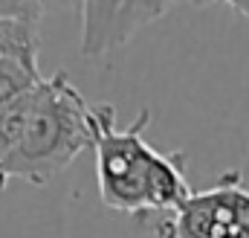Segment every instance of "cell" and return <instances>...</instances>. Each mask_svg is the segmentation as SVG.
<instances>
[{"label":"cell","mask_w":249,"mask_h":238,"mask_svg":"<svg viewBox=\"0 0 249 238\" xmlns=\"http://www.w3.org/2000/svg\"><path fill=\"white\" fill-rule=\"evenodd\" d=\"M157 238H249V189L238 169L151 224Z\"/></svg>","instance_id":"3"},{"label":"cell","mask_w":249,"mask_h":238,"mask_svg":"<svg viewBox=\"0 0 249 238\" xmlns=\"http://www.w3.org/2000/svg\"><path fill=\"white\" fill-rule=\"evenodd\" d=\"M41 67L38 64H26L18 59H0V108L6 102H12L15 96L26 93L29 87H35L41 81Z\"/></svg>","instance_id":"6"},{"label":"cell","mask_w":249,"mask_h":238,"mask_svg":"<svg viewBox=\"0 0 249 238\" xmlns=\"http://www.w3.org/2000/svg\"><path fill=\"white\" fill-rule=\"evenodd\" d=\"M38 23L0 18V59H18L38 64Z\"/></svg>","instance_id":"5"},{"label":"cell","mask_w":249,"mask_h":238,"mask_svg":"<svg viewBox=\"0 0 249 238\" xmlns=\"http://www.w3.org/2000/svg\"><path fill=\"white\" fill-rule=\"evenodd\" d=\"M174 3H78L81 15V53L87 59L107 56L124 47L142 26H151L171 12Z\"/></svg>","instance_id":"4"},{"label":"cell","mask_w":249,"mask_h":238,"mask_svg":"<svg viewBox=\"0 0 249 238\" xmlns=\"http://www.w3.org/2000/svg\"><path fill=\"white\" fill-rule=\"evenodd\" d=\"M87 148H93L90 105L70 73L58 70L32 87L23 131L15 148L3 157L0 175L6 180L18 178L32 186H47Z\"/></svg>","instance_id":"2"},{"label":"cell","mask_w":249,"mask_h":238,"mask_svg":"<svg viewBox=\"0 0 249 238\" xmlns=\"http://www.w3.org/2000/svg\"><path fill=\"white\" fill-rule=\"evenodd\" d=\"M229 6H232V12H235V15L249 18V0H229Z\"/></svg>","instance_id":"7"},{"label":"cell","mask_w":249,"mask_h":238,"mask_svg":"<svg viewBox=\"0 0 249 238\" xmlns=\"http://www.w3.org/2000/svg\"><path fill=\"white\" fill-rule=\"evenodd\" d=\"M3 186H6V178H3V175H0V192H3Z\"/></svg>","instance_id":"8"},{"label":"cell","mask_w":249,"mask_h":238,"mask_svg":"<svg viewBox=\"0 0 249 238\" xmlns=\"http://www.w3.org/2000/svg\"><path fill=\"white\" fill-rule=\"evenodd\" d=\"M151 111H139L130 125H119L113 105L90 108L99 198L107 209L130 218L168 215L194 192L186 178V154H162L145 142L142 131Z\"/></svg>","instance_id":"1"}]
</instances>
